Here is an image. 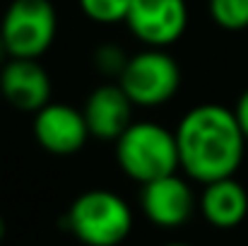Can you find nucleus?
Instances as JSON below:
<instances>
[{"label":"nucleus","instance_id":"obj_1","mask_svg":"<svg viewBox=\"0 0 248 246\" xmlns=\"http://www.w3.org/2000/svg\"><path fill=\"white\" fill-rule=\"evenodd\" d=\"M173 135L178 171L200 186L229 179L244 164L248 143L229 106L207 101L188 109L178 118Z\"/></svg>","mask_w":248,"mask_h":246},{"label":"nucleus","instance_id":"obj_2","mask_svg":"<svg viewBox=\"0 0 248 246\" xmlns=\"http://www.w3.org/2000/svg\"><path fill=\"white\" fill-rule=\"evenodd\" d=\"M113 157L125 179L150 183L178 171L176 135L164 123L140 118L133 121L113 143Z\"/></svg>","mask_w":248,"mask_h":246},{"label":"nucleus","instance_id":"obj_3","mask_svg":"<svg viewBox=\"0 0 248 246\" xmlns=\"http://www.w3.org/2000/svg\"><path fill=\"white\" fill-rule=\"evenodd\" d=\"M133 225L130 203L111 188L84 191L65 213L68 232L84 246H121L130 237Z\"/></svg>","mask_w":248,"mask_h":246},{"label":"nucleus","instance_id":"obj_4","mask_svg":"<svg viewBox=\"0 0 248 246\" xmlns=\"http://www.w3.org/2000/svg\"><path fill=\"white\" fill-rule=\"evenodd\" d=\"M121 89L138 109H159L169 104L183 82L178 61L169 53V49H147L130 53L121 78Z\"/></svg>","mask_w":248,"mask_h":246},{"label":"nucleus","instance_id":"obj_5","mask_svg":"<svg viewBox=\"0 0 248 246\" xmlns=\"http://www.w3.org/2000/svg\"><path fill=\"white\" fill-rule=\"evenodd\" d=\"M0 36L10 58L39 61L58 36V12L51 0H10L0 17Z\"/></svg>","mask_w":248,"mask_h":246},{"label":"nucleus","instance_id":"obj_6","mask_svg":"<svg viewBox=\"0 0 248 246\" xmlns=\"http://www.w3.org/2000/svg\"><path fill=\"white\" fill-rule=\"evenodd\" d=\"M128 32L147 49H169L178 44L188 29L186 0H133L128 17Z\"/></svg>","mask_w":248,"mask_h":246},{"label":"nucleus","instance_id":"obj_7","mask_svg":"<svg viewBox=\"0 0 248 246\" xmlns=\"http://www.w3.org/2000/svg\"><path fill=\"white\" fill-rule=\"evenodd\" d=\"M31 135L53 157H73L92 140L82 109L65 101H48L31 118Z\"/></svg>","mask_w":248,"mask_h":246},{"label":"nucleus","instance_id":"obj_8","mask_svg":"<svg viewBox=\"0 0 248 246\" xmlns=\"http://www.w3.org/2000/svg\"><path fill=\"white\" fill-rule=\"evenodd\" d=\"M193 181L176 174L142 183L140 188V210L147 222L162 230H178L190 222L198 210V196L190 186Z\"/></svg>","mask_w":248,"mask_h":246},{"label":"nucleus","instance_id":"obj_9","mask_svg":"<svg viewBox=\"0 0 248 246\" xmlns=\"http://www.w3.org/2000/svg\"><path fill=\"white\" fill-rule=\"evenodd\" d=\"M0 94L12 109L36 114L51 101L53 82L39 61L7 58V63L0 68Z\"/></svg>","mask_w":248,"mask_h":246},{"label":"nucleus","instance_id":"obj_10","mask_svg":"<svg viewBox=\"0 0 248 246\" xmlns=\"http://www.w3.org/2000/svg\"><path fill=\"white\" fill-rule=\"evenodd\" d=\"M133 101L118 82H104L89 92L82 114L89 135L101 143H116L118 135L133 123Z\"/></svg>","mask_w":248,"mask_h":246},{"label":"nucleus","instance_id":"obj_11","mask_svg":"<svg viewBox=\"0 0 248 246\" xmlns=\"http://www.w3.org/2000/svg\"><path fill=\"white\" fill-rule=\"evenodd\" d=\"M202 220L215 230H234L248 217V191L234 176L205 183L198 196Z\"/></svg>","mask_w":248,"mask_h":246},{"label":"nucleus","instance_id":"obj_12","mask_svg":"<svg viewBox=\"0 0 248 246\" xmlns=\"http://www.w3.org/2000/svg\"><path fill=\"white\" fill-rule=\"evenodd\" d=\"M207 15L224 32L248 29V0H207Z\"/></svg>","mask_w":248,"mask_h":246},{"label":"nucleus","instance_id":"obj_13","mask_svg":"<svg viewBox=\"0 0 248 246\" xmlns=\"http://www.w3.org/2000/svg\"><path fill=\"white\" fill-rule=\"evenodd\" d=\"M130 2L133 0H78L82 15L89 22L99 24V27L125 24Z\"/></svg>","mask_w":248,"mask_h":246},{"label":"nucleus","instance_id":"obj_14","mask_svg":"<svg viewBox=\"0 0 248 246\" xmlns=\"http://www.w3.org/2000/svg\"><path fill=\"white\" fill-rule=\"evenodd\" d=\"M130 53L121 46V44H113V41H106V44H99L94 51H92V66L99 75H104L108 82H116L121 78L125 63H128Z\"/></svg>","mask_w":248,"mask_h":246},{"label":"nucleus","instance_id":"obj_15","mask_svg":"<svg viewBox=\"0 0 248 246\" xmlns=\"http://www.w3.org/2000/svg\"><path fill=\"white\" fill-rule=\"evenodd\" d=\"M234 116H236L239 128H241V133H244V138H246V143H248V89H244V92H241V97L236 99Z\"/></svg>","mask_w":248,"mask_h":246},{"label":"nucleus","instance_id":"obj_16","mask_svg":"<svg viewBox=\"0 0 248 246\" xmlns=\"http://www.w3.org/2000/svg\"><path fill=\"white\" fill-rule=\"evenodd\" d=\"M7 58H10V53H7V49H5V44H2V36H0V68L7 63Z\"/></svg>","mask_w":248,"mask_h":246},{"label":"nucleus","instance_id":"obj_17","mask_svg":"<svg viewBox=\"0 0 248 246\" xmlns=\"http://www.w3.org/2000/svg\"><path fill=\"white\" fill-rule=\"evenodd\" d=\"M5 234H7V222H5V217H2V213H0V244H2Z\"/></svg>","mask_w":248,"mask_h":246},{"label":"nucleus","instance_id":"obj_18","mask_svg":"<svg viewBox=\"0 0 248 246\" xmlns=\"http://www.w3.org/2000/svg\"><path fill=\"white\" fill-rule=\"evenodd\" d=\"M162 246H193V244H188V242H166Z\"/></svg>","mask_w":248,"mask_h":246}]
</instances>
